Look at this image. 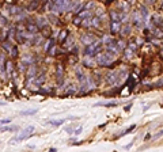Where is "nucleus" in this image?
I'll return each mask as SVG.
<instances>
[{"label":"nucleus","instance_id":"f257e3e1","mask_svg":"<svg viewBox=\"0 0 163 152\" xmlns=\"http://www.w3.org/2000/svg\"><path fill=\"white\" fill-rule=\"evenodd\" d=\"M34 128L33 125H30V126H27V128H25L22 130V133L19 134V136H16V137H14L12 140H11V144H15V143H19V141H22V140H26L27 137H30L31 134H33V132H34Z\"/></svg>","mask_w":163,"mask_h":152},{"label":"nucleus","instance_id":"f03ea898","mask_svg":"<svg viewBox=\"0 0 163 152\" xmlns=\"http://www.w3.org/2000/svg\"><path fill=\"white\" fill-rule=\"evenodd\" d=\"M113 59H114V54L106 53V54H102V57L98 60V62H99L101 65H107V64H110V62L113 61Z\"/></svg>","mask_w":163,"mask_h":152},{"label":"nucleus","instance_id":"7ed1b4c3","mask_svg":"<svg viewBox=\"0 0 163 152\" xmlns=\"http://www.w3.org/2000/svg\"><path fill=\"white\" fill-rule=\"evenodd\" d=\"M121 30V23L120 22H112L110 23V34H113V35H116V34H118Z\"/></svg>","mask_w":163,"mask_h":152},{"label":"nucleus","instance_id":"20e7f679","mask_svg":"<svg viewBox=\"0 0 163 152\" xmlns=\"http://www.w3.org/2000/svg\"><path fill=\"white\" fill-rule=\"evenodd\" d=\"M64 122H65V120H49L48 121V124L49 125H52V126H60V125H63Z\"/></svg>","mask_w":163,"mask_h":152},{"label":"nucleus","instance_id":"39448f33","mask_svg":"<svg viewBox=\"0 0 163 152\" xmlns=\"http://www.w3.org/2000/svg\"><path fill=\"white\" fill-rule=\"evenodd\" d=\"M26 29H27L30 33H37V31H38V27H37V26L33 23V22H30V23L26 25Z\"/></svg>","mask_w":163,"mask_h":152},{"label":"nucleus","instance_id":"423d86ee","mask_svg":"<svg viewBox=\"0 0 163 152\" xmlns=\"http://www.w3.org/2000/svg\"><path fill=\"white\" fill-rule=\"evenodd\" d=\"M20 114H22V116H34V114H37V110L36 109H31V110H23V111H20Z\"/></svg>","mask_w":163,"mask_h":152},{"label":"nucleus","instance_id":"0eeeda50","mask_svg":"<svg viewBox=\"0 0 163 152\" xmlns=\"http://www.w3.org/2000/svg\"><path fill=\"white\" fill-rule=\"evenodd\" d=\"M97 106H106V107H114V106H117V103L116 102H107V103H97Z\"/></svg>","mask_w":163,"mask_h":152},{"label":"nucleus","instance_id":"6e6552de","mask_svg":"<svg viewBox=\"0 0 163 152\" xmlns=\"http://www.w3.org/2000/svg\"><path fill=\"white\" fill-rule=\"evenodd\" d=\"M11 122V118H3L0 120V125H8Z\"/></svg>","mask_w":163,"mask_h":152},{"label":"nucleus","instance_id":"1a4fd4ad","mask_svg":"<svg viewBox=\"0 0 163 152\" xmlns=\"http://www.w3.org/2000/svg\"><path fill=\"white\" fill-rule=\"evenodd\" d=\"M135 128H136V125H130V126H129V128H128V129H126V130H125V132H124V133H121V134H120V136H122V134H128V133H130V130H132V129H135Z\"/></svg>","mask_w":163,"mask_h":152},{"label":"nucleus","instance_id":"9d476101","mask_svg":"<svg viewBox=\"0 0 163 152\" xmlns=\"http://www.w3.org/2000/svg\"><path fill=\"white\" fill-rule=\"evenodd\" d=\"M3 46H4V49H5V50L11 52V46H10V42H4V45H3Z\"/></svg>","mask_w":163,"mask_h":152},{"label":"nucleus","instance_id":"9b49d317","mask_svg":"<svg viewBox=\"0 0 163 152\" xmlns=\"http://www.w3.org/2000/svg\"><path fill=\"white\" fill-rule=\"evenodd\" d=\"M82 132H83V126H79L76 130H74V134H80Z\"/></svg>","mask_w":163,"mask_h":152},{"label":"nucleus","instance_id":"f8f14e48","mask_svg":"<svg viewBox=\"0 0 163 152\" xmlns=\"http://www.w3.org/2000/svg\"><path fill=\"white\" fill-rule=\"evenodd\" d=\"M122 33L129 34V33H130V26H129V25H126V29H124V30H122ZM126 34H125V35H126Z\"/></svg>","mask_w":163,"mask_h":152},{"label":"nucleus","instance_id":"ddd939ff","mask_svg":"<svg viewBox=\"0 0 163 152\" xmlns=\"http://www.w3.org/2000/svg\"><path fill=\"white\" fill-rule=\"evenodd\" d=\"M65 132H68L69 134H74V126H68L65 129Z\"/></svg>","mask_w":163,"mask_h":152},{"label":"nucleus","instance_id":"4468645a","mask_svg":"<svg viewBox=\"0 0 163 152\" xmlns=\"http://www.w3.org/2000/svg\"><path fill=\"white\" fill-rule=\"evenodd\" d=\"M130 107H132V105H130V103H129V105H128L126 107H125V111H129V109H130Z\"/></svg>","mask_w":163,"mask_h":152}]
</instances>
